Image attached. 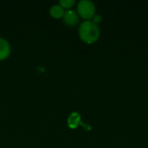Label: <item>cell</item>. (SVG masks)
Masks as SVG:
<instances>
[{
	"instance_id": "8",
	"label": "cell",
	"mask_w": 148,
	"mask_h": 148,
	"mask_svg": "<svg viewBox=\"0 0 148 148\" xmlns=\"http://www.w3.org/2000/svg\"><path fill=\"white\" fill-rule=\"evenodd\" d=\"M93 18H94L93 22H94V23H95L96 24H97L98 23L101 22V19H102V18H101V16L100 15H95Z\"/></svg>"
},
{
	"instance_id": "1",
	"label": "cell",
	"mask_w": 148,
	"mask_h": 148,
	"mask_svg": "<svg viewBox=\"0 0 148 148\" xmlns=\"http://www.w3.org/2000/svg\"><path fill=\"white\" fill-rule=\"evenodd\" d=\"M79 35L83 42L90 44L98 40L100 36V29L95 23L87 20L81 23L79 28Z\"/></svg>"
},
{
	"instance_id": "7",
	"label": "cell",
	"mask_w": 148,
	"mask_h": 148,
	"mask_svg": "<svg viewBox=\"0 0 148 148\" xmlns=\"http://www.w3.org/2000/svg\"><path fill=\"white\" fill-rule=\"evenodd\" d=\"M75 0H60V5L62 8H71L74 4H75Z\"/></svg>"
},
{
	"instance_id": "3",
	"label": "cell",
	"mask_w": 148,
	"mask_h": 148,
	"mask_svg": "<svg viewBox=\"0 0 148 148\" xmlns=\"http://www.w3.org/2000/svg\"><path fill=\"white\" fill-rule=\"evenodd\" d=\"M63 21L68 26H75L78 23L79 21L78 14L74 10H69L64 13Z\"/></svg>"
},
{
	"instance_id": "4",
	"label": "cell",
	"mask_w": 148,
	"mask_h": 148,
	"mask_svg": "<svg viewBox=\"0 0 148 148\" xmlns=\"http://www.w3.org/2000/svg\"><path fill=\"white\" fill-rule=\"evenodd\" d=\"M10 54V46L9 42L0 37V60L6 59Z\"/></svg>"
},
{
	"instance_id": "5",
	"label": "cell",
	"mask_w": 148,
	"mask_h": 148,
	"mask_svg": "<svg viewBox=\"0 0 148 148\" xmlns=\"http://www.w3.org/2000/svg\"><path fill=\"white\" fill-rule=\"evenodd\" d=\"M82 122L81 121V115L76 112L72 113L68 118V125L70 128H76L80 124L82 125Z\"/></svg>"
},
{
	"instance_id": "6",
	"label": "cell",
	"mask_w": 148,
	"mask_h": 148,
	"mask_svg": "<svg viewBox=\"0 0 148 148\" xmlns=\"http://www.w3.org/2000/svg\"><path fill=\"white\" fill-rule=\"evenodd\" d=\"M64 10L60 4H54L49 9V14L55 18H61L64 16Z\"/></svg>"
},
{
	"instance_id": "2",
	"label": "cell",
	"mask_w": 148,
	"mask_h": 148,
	"mask_svg": "<svg viewBox=\"0 0 148 148\" xmlns=\"http://www.w3.org/2000/svg\"><path fill=\"white\" fill-rule=\"evenodd\" d=\"M77 12L82 17L90 19L95 15V3L90 0H81L77 4Z\"/></svg>"
}]
</instances>
